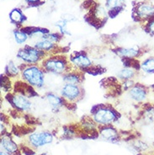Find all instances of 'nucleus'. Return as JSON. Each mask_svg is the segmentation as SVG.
I'll use <instances>...</instances> for the list:
<instances>
[{
    "instance_id": "6ab92c4d",
    "label": "nucleus",
    "mask_w": 154,
    "mask_h": 155,
    "mask_svg": "<svg viewBox=\"0 0 154 155\" xmlns=\"http://www.w3.org/2000/svg\"><path fill=\"white\" fill-rule=\"evenodd\" d=\"M135 74V70L133 69L132 68L126 67V68H125L123 69L120 70L119 72L117 73V77L120 78V79L128 80V79H131L132 78H134Z\"/></svg>"
},
{
    "instance_id": "bb28decb",
    "label": "nucleus",
    "mask_w": 154,
    "mask_h": 155,
    "mask_svg": "<svg viewBox=\"0 0 154 155\" xmlns=\"http://www.w3.org/2000/svg\"><path fill=\"white\" fill-rule=\"evenodd\" d=\"M26 1V3L28 4H34V5H36V4H38L39 2L41 1V0H25Z\"/></svg>"
},
{
    "instance_id": "5701e85b",
    "label": "nucleus",
    "mask_w": 154,
    "mask_h": 155,
    "mask_svg": "<svg viewBox=\"0 0 154 155\" xmlns=\"http://www.w3.org/2000/svg\"><path fill=\"white\" fill-rule=\"evenodd\" d=\"M67 22L65 21L64 19H61L60 20H58L57 23L55 24V25L61 31L62 35H71V33H70V31H68V30H67Z\"/></svg>"
},
{
    "instance_id": "f3484780",
    "label": "nucleus",
    "mask_w": 154,
    "mask_h": 155,
    "mask_svg": "<svg viewBox=\"0 0 154 155\" xmlns=\"http://www.w3.org/2000/svg\"><path fill=\"white\" fill-rule=\"evenodd\" d=\"M1 145L4 147V150L8 152V153H15L17 152V149H18L16 144L8 137H2Z\"/></svg>"
},
{
    "instance_id": "b1692460",
    "label": "nucleus",
    "mask_w": 154,
    "mask_h": 155,
    "mask_svg": "<svg viewBox=\"0 0 154 155\" xmlns=\"http://www.w3.org/2000/svg\"><path fill=\"white\" fill-rule=\"evenodd\" d=\"M67 84H77L80 81V77L75 74H68L62 78Z\"/></svg>"
},
{
    "instance_id": "aec40b11",
    "label": "nucleus",
    "mask_w": 154,
    "mask_h": 155,
    "mask_svg": "<svg viewBox=\"0 0 154 155\" xmlns=\"http://www.w3.org/2000/svg\"><path fill=\"white\" fill-rule=\"evenodd\" d=\"M100 135L105 140L112 141L116 139L117 137V132L115 129L112 127H104L100 131Z\"/></svg>"
},
{
    "instance_id": "4be33fe9",
    "label": "nucleus",
    "mask_w": 154,
    "mask_h": 155,
    "mask_svg": "<svg viewBox=\"0 0 154 155\" xmlns=\"http://www.w3.org/2000/svg\"><path fill=\"white\" fill-rule=\"evenodd\" d=\"M5 71H6V74H8V76H15V75H18L19 73L18 67L16 66L15 62H12V61L8 62V65L6 66Z\"/></svg>"
},
{
    "instance_id": "dca6fc26",
    "label": "nucleus",
    "mask_w": 154,
    "mask_h": 155,
    "mask_svg": "<svg viewBox=\"0 0 154 155\" xmlns=\"http://www.w3.org/2000/svg\"><path fill=\"white\" fill-rule=\"evenodd\" d=\"M46 99L47 102H48V104L52 108L58 109L63 105V100H62V98L53 93L47 94L46 96Z\"/></svg>"
},
{
    "instance_id": "f8f14e48",
    "label": "nucleus",
    "mask_w": 154,
    "mask_h": 155,
    "mask_svg": "<svg viewBox=\"0 0 154 155\" xmlns=\"http://www.w3.org/2000/svg\"><path fill=\"white\" fill-rule=\"evenodd\" d=\"M71 62H73L75 66L78 67L80 68H87L92 65V62L86 55L83 53H77L75 56L71 58Z\"/></svg>"
},
{
    "instance_id": "6e6552de",
    "label": "nucleus",
    "mask_w": 154,
    "mask_h": 155,
    "mask_svg": "<svg viewBox=\"0 0 154 155\" xmlns=\"http://www.w3.org/2000/svg\"><path fill=\"white\" fill-rule=\"evenodd\" d=\"M136 17L139 19H146L154 16V5L148 3H141L137 4L134 10Z\"/></svg>"
},
{
    "instance_id": "f257e3e1",
    "label": "nucleus",
    "mask_w": 154,
    "mask_h": 155,
    "mask_svg": "<svg viewBox=\"0 0 154 155\" xmlns=\"http://www.w3.org/2000/svg\"><path fill=\"white\" fill-rule=\"evenodd\" d=\"M22 77L31 86L41 88L44 85V74L38 67L29 66L22 71Z\"/></svg>"
},
{
    "instance_id": "a211bd4d",
    "label": "nucleus",
    "mask_w": 154,
    "mask_h": 155,
    "mask_svg": "<svg viewBox=\"0 0 154 155\" xmlns=\"http://www.w3.org/2000/svg\"><path fill=\"white\" fill-rule=\"evenodd\" d=\"M140 68L145 74H154V58L145 59L141 63Z\"/></svg>"
},
{
    "instance_id": "1a4fd4ad",
    "label": "nucleus",
    "mask_w": 154,
    "mask_h": 155,
    "mask_svg": "<svg viewBox=\"0 0 154 155\" xmlns=\"http://www.w3.org/2000/svg\"><path fill=\"white\" fill-rule=\"evenodd\" d=\"M11 104L19 110H29L31 108V102L24 94H15L10 100Z\"/></svg>"
},
{
    "instance_id": "2eb2a0df",
    "label": "nucleus",
    "mask_w": 154,
    "mask_h": 155,
    "mask_svg": "<svg viewBox=\"0 0 154 155\" xmlns=\"http://www.w3.org/2000/svg\"><path fill=\"white\" fill-rule=\"evenodd\" d=\"M9 19L12 23L15 25H22L25 20V16L19 8H14L9 14Z\"/></svg>"
},
{
    "instance_id": "cd10ccee",
    "label": "nucleus",
    "mask_w": 154,
    "mask_h": 155,
    "mask_svg": "<svg viewBox=\"0 0 154 155\" xmlns=\"http://www.w3.org/2000/svg\"><path fill=\"white\" fill-rule=\"evenodd\" d=\"M0 155H10L9 153H5V152H1V153H0Z\"/></svg>"
},
{
    "instance_id": "9b49d317",
    "label": "nucleus",
    "mask_w": 154,
    "mask_h": 155,
    "mask_svg": "<svg viewBox=\"0 0 154 155\" xmlns=\"http://www.w3.org/2000/svg\"><path fill=\"white\" fill-rule=\"evenodd\" d=\"M129 95L133 101L136 102H142L146 99L147 92L143 86L133 85L129 90Z\"/></svg>"
},
{
    "instance_id": "ddd939ff",
    "label": "nucleus",
    "mask_w": 154,
    "mask_h": 155,
    "mask_svg": "<svg viewBox=\"0 0 154 155\" xmlns=\"http://www.w3.org/2000/svg\"><path fill=\"white\" fill-rule=\"evenodd\" d=\"M140 49L138 47H126V48H120L118 49L116 53L120 58H128V59H132V58L137 57L140 53Z\"/></svg>"
},
{
    "instance_id": "f03ea898",
    "label": "nucleus",
    "mask_w": 154,
    "mask_h": 155,
    "mask_svg": "<svg viewBox=\"0 0 154 155\" xmlns=\"http://www.w3.org/2000/svg\"><path fill=\"white\" fill-rule=\"evenodd\" d=\"M43 52L34 47L26 46L18 51L17 58L27 63H36L41 59Z\"/></svg>"
},
{
    "instance_id": "39448f33",
    "label": "nucleus",
    "mask_w": 154,
    "mask_h": 155,
    "mask_svg": "<svg viewBox=\"0 0 154 155\" xmlns=\"http://www.w3.org/2000/svg\"><path fill=\"white\" fill-rule=\"evenodd\" d=\"M43 66L47 72L55 74H61L67 70V64L65 61L60 58H50L44 62Z\"/></svg>"
},
{
    "instance_id": "4468645a",
    "label": "nucleus",
    "mask_w": 154,
    "mask_h": 155,
    "mask_svg": "<svg viewBox=\"0 0 154 155\" xmlns=\"http://www.w3.org/2000/svg\"><path fill=\"white\" fill-rule=\"evenodd\" d=\"M33 47H35L36 49H38L40 51H51L55 47V43L52 41H51L49 40H46V39L40 38L38 39L35 44L33 45Z\"/></svg>"
},
{
    "instance_id": "393cba45",
    "label": "nucleus",
    "mask_w": 154,
    "mask_h": 155,
    "mask_svg": "<svg viewBox=\"0 0 154 155\" xmlns=\"http://www.w3.org/2000/svg\"><path fill=\"white\" fill-rule=\"evenodd\" d=\"M146 28H147V31L149 33L154 35V18H152L151 20L148 22L147 25H146Z\"/></svg>"
},
{
    "instance_id": "9d476101",
    "label": "nucleus",
    "mask_w": 154,
    "mask_h": 155,
    "mask_svg": "<svg viewBox=\"0 0 154 155\" xmlns=\"http://www.w3.org/2000/svg\"><path fill=\"white\" fill-rule=\"evenodd\" d=\"M125 5V0H106L105 8L108 11V15L111 18L118 15L120 12L122 11Z\"/></svg>"
},
{
    "instance_id": "20e7f679",
    "label": "nucleus",
    "mask_w": 154,
    "mask_h": 155,
    "mask_svg": "<svg viewBox=\"0 0 154 155\" xmlns=\"http://www.w3.org/2000/svg\"><path fill=\"white\" fill-rule=\"evenodd\" d=\"M116 120V113L110 108H106V107L100 108L93 113V120L100 124H110Z\"/></svg>"
},
{
    "instance_id": "423d86ee",
    "label": "nucleus",
    "mask_w": 154,
    "mask_h": 155,
    "mask_svg": "<svg viewBox=\"0 0 154 155\" xmlns=\"http://www.w3.org/2000/svg\"><path fill=\"white\" fill-rule=\"evenodd\" d=\"M53 141V137L50 132H42L33 133L29 137L30 143L34 147H39L51 143Z\"/></svg>"
},
{
    "instance_id": "a878e982",
    "label": "nucleus",
    "mask_w": 154,
    "mask_h": 155,
    "mask_svg": "<svg viewBox=\"0 0 154 155\" xmlns=\"http://www.w3.org/2000/svg\"><path fill=\"white\" fill-rule=\"evenodd\" d=\"M62 19H64V20L67 21V22H72V21H74V20L76 19V18H75L73 15H69V14H65V15H62Z\"/></svg>"
},
{
    "instance_id": "412c9836",
    "label": "nucleus",
    "mask_w": 154,
    "mask_h": 155,
    "mask_svg": "<svg viewBox=\"0 0 154 155\" xmlns=\"http://www.w3.org/2000/svg\"><path fill=\"white\" fill-rule=\"evenodd\" d=\"M14 36H15V42L19 45L24 44L29 38V35L24 30H21V31L15 30L14 31Z\"/></svg>"
},
{
    "instance_id": "7ed1b4c3",
    "label": "nucleus",
    "mask_w": 154,
    "mask_h": 155,
    "mask_svg": "<svg viewBox=\"0 0 154 155\" xmlns=\"http://www.w3.org/2000/svg\"><path fill=\"white\" fill-rule=\"evenodd\" d=\"M108 16V11L106 8L102 5L97 4L93 8L92 10H90L89 15V23L94 25L97 27V25L105 23Z\"/></svg>"
},
{
    "instance_id": "0eeeda50",
    "label": "nucleus",
    "mask_w": 154,
    "mask_h": 155,
    "mask_svg": "<svg viewBox=\"0 0 154 155\" xmlns=\"http://www.w3.org/2000/svg\"><path fill=\"white\" fill-rule=\"evenodd\" d=\"M61 95L67 101H76L81 95V89L75 84H66L61 89Z\"/></svg>"
}]
</instances>
